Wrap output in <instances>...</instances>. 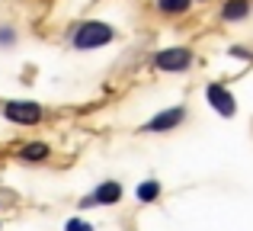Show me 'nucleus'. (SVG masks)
<instances>
[{"label": "nucleus", "mask_w": 253, "mask_h": 231, "mask_svg": "<svg viewBox=\"0 0 253 231\" xmlns=\"http://www.w3.org/2000/svg\"><path fill=\"white\" fill-rule=\"evenodd\" d=\"M68 42L74 51H96L103 45L116 42V29L109 23H103V19H84L68 32Z\"/></svg>", "instance_id": "f257e3e1"}, {"label": "nucleus", "mask_w": 253, "mask_h": 231, "mask_svg": "<svg viewBox=\"0 0 253 231\" xmlns=\"http://www.w3.org/2000/svg\"><path fill=\"white\" fill-rule=\"evenodd\" d=\"M0 119L16 129H39L48 119V109L39 100H0Z\"/></svg>", "instance_id": "f03ea898"}, {"label": "nucleus", "mask_w": 253, "mask_h": 231, "mask_svg": "<svg viewBox=\"0 0 253 231\" xmlns=\"http://www.w3.org/2000/svg\"><path fill=\"white\" fill-rule=\"evenodd\" d=\"M196 64V51L189 45H167V48L151 55V68L157 74H186Z\"/></svg>", "instance_id": "7ed1b4c3"}, {"label": "nucleus", "mask_w": 253, "mask_h": 231, "mask_svg": "<svg viewBox=\"0 0 253 231\" xmlns=\"http://www.w3.org/2000/svg\"><path fill=\"white\" fill-rule=\"evenodd\" d=\"M186 119H189V106H186V103H173V106L157 109L151 119H144V122L138 125V135H170Z\"/></svg>", "instance_id": "20e7f679"}, {"label": "nucleus", "mask_w": 253, "mask_h": 231, "mask_svg": "<svg viewBox=\"0 0 253 231\" xmlns=\"http://www.w3.org/2000/svg\"><path fill=\"white\" fill-rule=\"evenodd\" d=\"M122 199H125V186L119 180H112V177H106L90 193H84L81 199H77V209H81V212H90V209H112Z\"/></svg>", "instance_id": "39448f33"}, {"label": "nucleus", "mask_w": 253, "mask_h": 231, "mask_svg": "<svg viewBox=\"0 0 253 231\" xmlns=\"http://www.w3.org/2000/svg\"><path fill=\"white\" fill-rule=\"evenodd\" d=\"M205 103H209V109L215 116H221V119H234L237 116V96H234V90L228 87L224 81H209L205 84Z\"/></svg>", "instance_id": "423d86ee"}, {"label": "nucleus", "mask_w": 253, "mask_h": 231, "mask_svg": "<svg viewBox=\"0 0 253 231\" xmlns=\"http://www.w3.org/2000/svg\"><path fill=\"white\" fill-rule=\"evenodd\" d=\"M13 157H16L19 164H26V167H39V164L51 161V144L42 141V138H29V141H23L13 151Z\"/></svg>", "instance_id": "0eeeda50"}, {"label": "nucleus", "mask_w": 253, "mask_h": 231, "mask_svg": "<svg viewBox=\"0 0 253 231\" xmlns=\"http://www.w3.org/2000/svg\"><path fill=\"white\" fill-rule=\"evenodd\" d=\"M131 196H135L138 206H154V202L164 196V183L157 180V177H144V180H138V183H135Z\"/></svg>", "instance_id": "6e6552de"}, {"label": "nucleus", "mask_w": 253, "mask_h": 231, "mask_svg": "<svg viewBox=\"0 0 253 231\" xmlns=\"http://www.w3.org/2000/svg\"><path fill=\"white\" fill-rule=\"evenodd\" d=\"M250 16V0H224L221 3V19L224 23H241Z\"/></svg>", "instance_id": "1a4fd4ad"}, {"label": "nucleus", "mask_w": 253, "mask_h": 231, "mask_svg": "<svg viewBox=\"0 0 253 231\" xmlns=\"http://www.w3.org/2000/svg\"><path fill=\"white\" fill-rule=\"evenodd\" d=\"M154 10L161 16H186L192 10V0H154Z\"/></svg>", "instance_id": "9d476101"}, {"label": "nucleus", "mask_w": 253, "mask_h": 231, "mask_svg": "<svg viewBox=\"0 0 253 231\" xmlns=\"http://www.w3.org/2000/svg\"><path fill=\"white\" fill-rule=\"evenodd\" d=\"M61 231H96V225H93V222H86L84 215H71V219H64Z\"/></svg>", "instance_id": "9b49d317"}, {"label": "nucleus", "mask_w": 253, "mask_h": 231, "mask_svg": "<svg viewBox=\"0 0 253 231\" xmlns=\"http://www.w3.org/2000/svg\"><path fill=\"white\" fill-rule=\"evenodd\" d=\"M16 45V29L13 26H0V51H10Z\"/></svg>", "instance_id": "f8f14e48"}, {"label": "nucleus", "mask_w": 253, "mask_h": 231, "mask_svg": "<svg viewBox=\"0 0 253 231\" xmlns=\"http://www.w3.org/2000/svg\"><path fill=\"white\" fill-rule=\"evenodd\" d=\"M228 55H231V58H244V61H253V51H250V48H244V45H231Z\"/></svg>", "instance_id": "ddd939ff"}, {"label": "nucleus", "mask_w": 253, "mask_h": 231, "mask_svg": "<svg viewBox=\"0 0 253 231\" xmlns=\"http://www.w3.org/2000/svg\"><path fill=\"white\" fill-rule=\"evenodd\" d=\"M192 3H205V0H192Z\"/></svg>", "instance_id": "4468645a"}, {"label": "nucleus", "mask_w": 253, "mask_h": 231, "mask_svg": "<svg viewBox=\"0 0 253 231\" xmlns=\"http://www.w3.org/2000/svg\"><path fill=\"white\" fill-rule=\"evenodd\" d=\"M0 209H3V196H0Z\"/></svg>", "instance_id": "2eb2a0df"}, {"label": "nucleus", "mask_w": 253, "mask_h": 231, "mask_svg": "<svg viewBox=\"0 0 253 231\" xmlns=\"http://www.w3.org/2000/svg\"><path fill=\"white\" fill-rule=\"evenodd\" d=\"M0 231H3V222H0Z\"/></svg>", "instance_id": "dca6fc26"}]
</instances>
